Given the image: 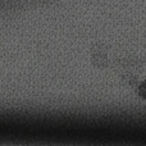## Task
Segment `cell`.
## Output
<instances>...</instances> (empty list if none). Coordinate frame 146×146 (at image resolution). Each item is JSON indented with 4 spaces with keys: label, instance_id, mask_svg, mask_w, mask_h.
Segmentation results:
<instances>
[{
    "label": "cell",
    "instance_id": "1",
    "mask_svg": "<svg viewBox=\"0 0 146 146\" xmlns=\"http://www.w3.org/2000/svg\"><path fill=\"white\" fill-rule=\"evenodd\" d=\"M137 94H139V96L141 99H144L146 100V81L141 83V85L139 86V90H137Z\"/></svg>",
    "mask_w": 146,
    "mask_h": 146
}]
</instances>
